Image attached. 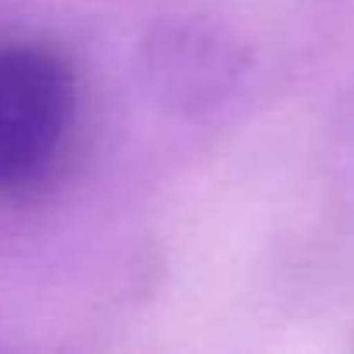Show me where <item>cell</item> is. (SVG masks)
<instances>
[{
    "label": "cell",
    "mask_w": 354,
    "mask_h": 354,
    "mask_svg": "<svg viewBox=\"0 0 354 354\" xmlns=\"http://www.w3.org/2000/svg\"><path fill=\"white\" fill-rule=\"evenodd\" d=\"M73 115V73L56 53L0 46V192L46 181L66 149Z\"/></svg>",
    "instance_id": "obj_1"
}]
</instances>
